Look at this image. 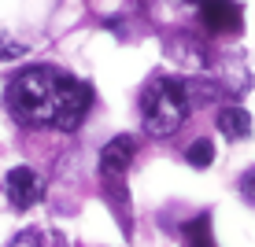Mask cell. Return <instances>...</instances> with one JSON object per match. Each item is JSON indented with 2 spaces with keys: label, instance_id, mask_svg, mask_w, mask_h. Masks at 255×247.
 <instances>
[{
  "label": "cell",
  "instance_id": "cell-5",
  "mask_svg": "<svg viewBox=\"0 0 255 247\" xmlns=\"http://www.w3.org/2000/svg\"><path fill=\"white\" fill-rule=\"evenodd\" d=\"M133 152H137L133 137H115L108 148H104V155H100V173H108V177L122 173L129 163H133Z\"/></svg>",
  "mask_w": 255,
  "mask_h": 247
},
{
  "label": "cell",
  "instance_id": "cell-8",
  "mask_svg": "<svg viewBox=\"0 0 255 247\" xmlns=\"http://www.w3.org/2000/svg\"><path fill=\"white\" fill-rule=\"evenodd\" d=\"M7 247H52V244H48V236L41 233V229H26V233H19Z\"/></svg>",
  "mask_w": 255,
  "mask_h": 247
},
{
  "label": "cell",
  "instance_id": "cell-10",
  "mask_svg": "<svg viewBox=\"0 0 255 247\" xmlns=\"http://www.w3.org/2000/svg\"><path fill=\"white\" fill-rule=\"evenodd\" d=\"M241 192H244V199H248V203H255V166L241 177Z\"/></svg>",
  "mask_w": 255,
  "mask_h": 247
},
{
  "label": "cell",
  "instance_id": "cell-2",
  "mask_svg": "<svg viewBox=\"0 0 255 247\" xmlns=\"http://www.w3.org/2000/svg\"><path fill=\"white\" fill-rule=\"evenodd\" d=\"M192 111V96L189 85L181 78H152L140 92V118H144V129L152 137H170L181 129V122L189 118Z\"/></svg>",
  "mask_w": 255,
  "mask_h": 247
},
{
  "label": "cell",
  "instance_id": "cell-1",
  "mask_svg": "<svg viewBox=\"0 0 255 247\" xmlns=\"http://www.w3.org/2000/svg\"><path fill=\"white\" fill-rule=\"evenodd\" d=\"M89 103V85L56 67H30L7 85V111L33 129H78Z\"/></svg>",
  "mask_w": 255,
  "mask_h": 247
},
{
  "label": "cell",
  "instance_id": "cell-4",
  "mask_svg": "<svg viewBox=\"0 0 255 247\" xmlns=\"http://www.w3.org/2000/svg\"><path fill=\"white\" fill-rule=\"evenodd\" d=\"M200 19L211 33H233L241 30V7L233 0H200Z\"/></svg>",
  "mask_w": 255,
  "mask_h": 247
},
{
  "label": "cell",
  "instance_id": "cell-9",
  "mask_svg": "<svg viewBox=\"0 0 255 247\" xmlns=\"http://www.w3.org/2000/svg\"><path fill=\"white\" fill-rule=\"evenodd\" d=\"M189 247H215L211 244V233H207V218H200V222L189 229Z\"/></svg>",
  "mask_w": 255,
  "mask_h": 247
},
{
  "label": "cell",
  "instance_id": "cell-6",
  "mask_svg": "<svg viewBox=\"0 0 255 247\" xmlns=\"http://www.w3.org/2000/svg\"><path fill=\"white\" fill-rule=\"evenodd\" d=\"M218 129H222L226 137H248L252 133V114L244 107H222L218 111Z\"/></svg>",
  "mask_w": 255,
  "mask_h": 247
},
{
  "label": "cell",
  "instance_id": "cell-3",
  "mask_svg": "<svg viewBox=\"0 0 255 247\" xmlns=\"http://www.w3.org/2000/svg\"><path fill=\"white\" fill-rule=\"evenodd\" d=\"M4 192H7V203L15 210H30L33 203H41V196H45V181L30 166H15L4 177Z\"/></svg>",
  "mask_w": 255,
  "mask_h": 247
},
{
  "label": "cell",
  "instance_id": "cell-7",
  "mask_svg": "<svg viewBox=\"0 0 255 247\" xmlns=\"http://www.w3.org/2000/svg\"><path fill=\"white\" fill-rule=\"evenodd\" d=\"M189 163L192 166H211L215 163V144H211V140H196V144L189 148Z\"/></svg>",
  "mask_w": 255,
  "mask_h": 247
}]
</instances>
